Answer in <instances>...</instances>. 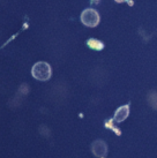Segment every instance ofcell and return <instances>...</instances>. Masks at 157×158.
Instances as JSON below:
<instances>
[{
    "mask_svg": "<svg viewBox=\"0 0 157 158\" xmlns=\"http://www.w3.org/2000/svg\"><path fill=\"white\" fill-rule=\"evenodd\" d=\"M31 74L36 80L46 81L51 77V67L48 62L39 61L34 65L32 69H31Z\"/></svg>",
    "mask_w": 157,
    "mask_h": 158,
    "instance_id": "1",
    "label": "cell"
},
{
    "mask_svg": "<svg viewBox=\"0 0 157 158\" xmlns=\"http://www.w3.org/2000/svg\"><path fill=\"white\" fill-rule=\"evenodd\" d=\"M81 21L87 27H96L100 23V15L95 9H84L81 14Z\"/></svg>",
    "mask_w": 157,
    "mask_h": 158,
    "instance_id": "2",
    "label": "cell"
},
{
    "mask_svg": "<svg viewBox=\"0 0 157 158\" xmlns=\"http://www.w3.org/2000/svg\"><path fill=\"white\" fill-rule=\"evenodd\" d=\"M92 151L97 157L103 158L106 155V145L102 141H97L92 144Z\"/></svg>",
    "mask_w": 157,
    "mask_h": 158,
    "instance_id": "3",
    "label": "cell"
},
{
    "mask_svg": "<svg viewBox=\"0 0 157 158\" xmlns=\"http://www.w3.org/2000/svg\"><path fill=\"white\" fill-rule=\"evenodd\" d=\"M127 115H128V106H122L116 112L114 119H116V121H122L126 119Z\"/></svg>",
    "mask_w": 157,
    "mask_h": 158,
    "instance_id": "4",
    "label": "cell"
},
{
    "mask_svg": "<svg viewBox=\"0 0 157 158\" xmlns=\"http://www.w3.org/2000/svg\"><path fill=\"white\" fill-rule=\"evenodd\" d=\"M88 45H89V48H94V50H102V48H104V45H103L102 42H100V40H94V38L88 40Z\"/></svg>",
    "mask_w": 157,
    "mask_h": 158,
    "instance_id": "5",
    "label": "cell"
},
{
    "mask_svg": "<svg viewBox=\"0 0 157 158\" xmlns=\"http://www.w3.org/2000/svg\"><path fill=\"white\" fill-rule=\"evenodd\" d=\"M97 1H98V0H92V2H97Z\"/></svg>",
    "mask_w": 157,
    "mask_h": 158,
    "instance_id": "6",
    "label": "cell"
}]
</instances>
